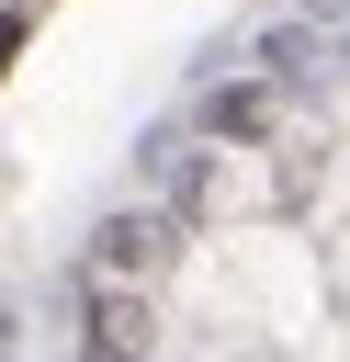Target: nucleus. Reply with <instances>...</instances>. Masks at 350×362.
Wrapping results in <instances>:
<instances>
[{"label": "nucleus", "mask_w": 350, "mask_h": 362, "mask_svg": "<svg viewBox=\"0 0 350 362\" xmlns=\"http://www.w3.org/2000/svg\"><path fill=\"white\" fill-rule=\"evenodd\" d=\"M90 351L102 362H147V305L135 294H90Z\"/></svg>", "instance_id": "f257e3e1"}, {"label": "nucleus", "mask_w": 350, "mask_h": 362, "mask_svg": "<svg viewBox=\"0 0 350 362\" xmlns=\"http://www.w3.org/2000/svg\"><path fill=\"white\" fill-rule=\"evenodd\" d=\"M158 238H169V226H158V215H113V226H102V238H90V249H102V260H113V272H147V260H158Z\"/></svg>", "instance_id": "f03ea898"}, {"label": "nucleus", "mask_w": 350, "mask_h": 362, "mask_svg": "<svg viewBox=\"0 0 350 362\" xmlns=\"http://www.w3.org/2000/svg\"><path fill=\"white\" fill-rule=\"evenodd\" d=\"M260 113H271L260 90H226V102H215V124H226V136H260Z\"/></svg>", "instance_id": "7ed1b4c3"}, {"label": "nucleus", "mask_w": 350, "mask_h": 362, "mask_svg": "<svg viewBox=\"0 0 350 362\" xmlns=\"http://www.w3.org/2000/svg\"><path fill=\"white\" fill-rule=\"evenodd\" d=\"M11 45H23V11H0V79H11Z\"/></svg>", "instance_id": "20e7f679"}, {"label": "nucleus", "mask_w": 350, "mask_h": 362, "mask_svg": "<svg viewBox=\"0 0 350 362\" xmlns=\"http://www.w3.org/2000/svg\"><path fill=\"white\" fill-rule=\"evenodd\" d=\"M0 362H11V328H0Z\"/></svg>", "instance_id": "39448f33"}]
</instances>
